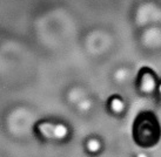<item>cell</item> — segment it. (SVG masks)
<instances>
[{"instance_id": "obj_2", "label": "cell", "mask_w": 161, "mask_h": 157, "mask_svg": "<svg viewBox=\"0 0 161 157\" xmlns=\"http://www.w3.org/2000/svg\"><path fill=\"white\" fill-rule=\"evenodd\" d=\"M133 157H149V155L147 153H145V151H139V153L134 154Z\"/></svg>"}, {"instance_id": "obj_1", "label": "cell", "mask_w": 161, "mask_h": 157, "mask_svg": "<svg viewBox=\"0 0 161 157\" xmlns=\"http://www.w3.org/2000/svg\"><path fill=\"white\" fill-rule=\"evenodd\" d=\"M132 139L139 148L147 149L157 147L161 141V123L151 110L139 113L132 123Z\"/></svg>"}]
</instances>
